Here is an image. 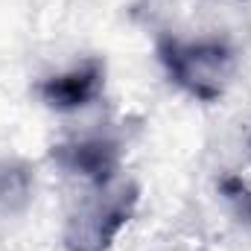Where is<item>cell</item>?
<instances>
[{"instance_id":"cell-2","label":"cell","mask_w":251,"mask_h":251,"mask_svg":"<svg viewBox=\"0 0 251 251\" xmlns=\"http://www.w3.org/2000/svg\"><path fill=\"white\" fill-rule=\"evenodd\" d=\"M134 204H137V187L131 184L85 204L76 216H70L64 228L67 251H105L117 237V231L134 213Z\"/></svg>"},{"instance_id":"cell-3","label":"cell","mask_w":251,"mask_h":251,"mask_svg":"<svg viewBox=\"0 0 251 251\" xmlns=\"http://www.w3.org/2000/svg\"><path fill=\"white\" fill-rule=\"evenodd\" d=\"M102 76H105V67L102 62L91 59V62L79 64L73 70H67L62 76H50L38 85V94L41 100L50 105V108H59V111H73V108H82L88 105L100 88H102Z\"/></svg>"},{"instance_id":"cell-5","label":"cell","mask_w":251,"mask_h":251,"mask_svg":"<svg viewBox=\"0 0 251 251\" xmlns=\"http://www.w3.org/2000/svg\"><path fill=\"white\" fill-rule=\"evenodd\" d=\"M32 199V170L21 161H0V219L24 213Z\"/></svg>"},{"instance_id":"cell-1","label":"cell","mask_w":251,"mask_h":251,"mask_svg":"<svg viewBox=\"0 0 251 251\" xmlns=\"http://www.w3.org/2000/svg\"><path fill=\"white\" fill-rule=\"evenodd\" d=\"M158 56L167 64L170 76L199 100H216L231 70V53L219 41L181 44L176 38H161Z\"/></svg>"},{"instance_id":"cell-4","label":"cell","mask_w":251,"mask_h":251,"mask_svg":"<svg viewBox=\"0 0 251 251\" xmlns=\"http://www.w3.org/2000/svg\"><path fill=\"white\" fill-rule=\"evenodd\" d=\"M53 161H59L70 173H79L97 184H105L120 167V149H117V143L102 140V137L62 143V146H53Z\"/></svg>"}]
</instances>
